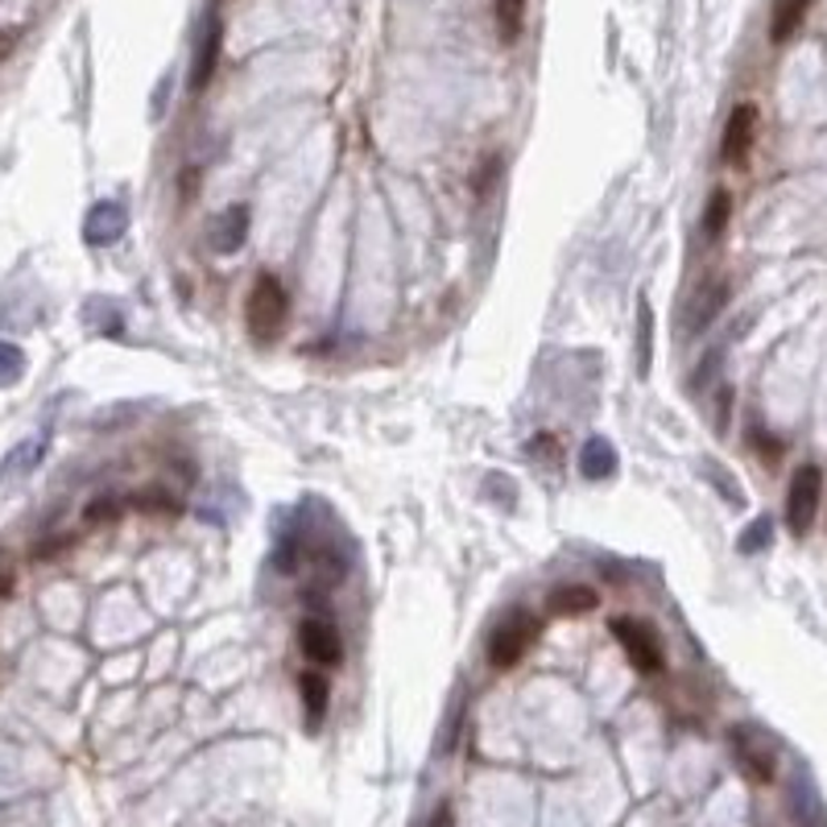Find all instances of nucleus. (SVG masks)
Here are the masks:
<instances>
[{
	"label": "nucleus",
	"mask_w": 827,
	"mask_h": 827,
	"mask_svg": "<svg viewBox=\"0 0 827 827\" xmlns=\"http://www.w3.org/2000/svg\"><path fill=\"white\" fill-rule=\"evenodd\" d=\"M600 600H595L592 588H583V583H571V588H554L551 592V609L559 612V617H580V612H592Z\"/></svg>",
	"instance_id": "4468645a"
},
{
	"label": "nucleus",
	"mask_w": 827,
	"mask_h": 827,
	"mask_svg": "<svg viewBox=\"0 0 827 827\" xmlns=\"http://www.w3.org/2000/svg\"><path fill=\"white\" fill-rule=\"evenodd\" d=\"M766 534H769V522H757L754 530L745 534V542H740V547H745V551H757V547L766 542Z\"/></svg>",
	"instance_id": "4be33fe9"
},
{
	"label": "nucleus",
	"mask_w": 827,
	"mask_h": 827,
	"mask_svg": "<svg viewBox=\"0 0 827 827\" xmlns=\"http://www.w3.org/2000/svg\"><path fill=\"white\" fill-rule=\"evenodd\" d=\"M819 501H824V472L815 464H803L790 476V493H786V525H790V534L803 538L811 530Z\"/></svg>",
	"instance_id": "f03ea898"
},
{
	"label": "nucleus",
	"mask_w": 827,
	"mask_h": 827,
	"mask_svg": "<svg viewBox=\"0 0 827 827\" xmlns=\"http://www.w3.org/2000/svg\"><path fill=\"white\" fill-rule=\"evenodd\" d=\"M580 467H583V476H592V480L612 476V472H617V451H612L609 439H588Z\"/></svg>",
	"instance_id": "2eb2a0df"
},
{
	"label": "nucleus",
	"mask_w": 827,
	"mask_h": 827,
	"mask_svg": "<svg viewBox=\"0 0 827 827\" xmlns=\"http://www.w3.org/2000/svg\"><path fill=\"white\" fill-rule=\"evenodd\" d=\"M13 592V571H0V595Z\"/></svg>",
	"instance_id": "b1692460"
},
{
	"label": "nucleus",
	"mask_w": 827,
	"mask_h": 827,
	"mask_svg": "<svg viewBox=\"0 0 827 827\" xmlns=\"http://www.w3.org/2000/svg\"><path fill=\"white\" fill-rule=\"evenodd\" d=\"M216 59H219V21L211 17L204 26V38L195 46V62H190V91H204L216 75Z\"/></svg>",
	"instance_id": "1a4fd4ad"
},
{
	"label": "nucleus",
	"mask_w": 827,
	"mask_h": 827,
	"mask_svg": "<svg viewBox=\"0 0 827 827\" xmlns=\"http://www.w3.org/2000/svg\"><path fill=\"white\" fill-rule=\"evenodd\" d=\"M286 286L277 282L274 274H262L257 282H253V291H248V303H245V323H248V335L257 339V344H269L277 332H282V323H286Z\"/></svg>",
	"instance_id": "f257e3e1"
},
{
	"label": "nucleus",
	"mask_w": 827,
	"mask_h": 827,
	"mask_svg": "<svg viewBox=\"0 0 827 827\" xmlns=\"http://www.w3.org/2000/svg\"><path fill=\"white\" fill-rule=\"evenodd\" d=\"M431 827H455V811H451L447 803H443V807H435V815H431Z\"/></svg>",
	"instance_id": "5701e85b"
},
{
	"label": "nucleus",
	"mask_w": 827,
	"mask_h": 827,
	"mask_svg": "<svg viewBox=\"0 0 827 827\" xmlns=\"http://www.w3.org/2000/svg\"><path fill=\"white\" fill-rule=\"evenodd\" d=\"M496 170H501V158H489V161H484V170H480V178H476V195H484V190L493 187V183H496Z\"/></svg>",
	"instance_id": "412c9836"
},
{
	"label": "nucleus",
	"mask_w": 827,
	"mask_h": 827,
	"mask_svg": "<svg viewBox=\"0 0 827 827\" xmlns=\"http://www.w3.org/2000/svg\"><path fill=\"white\" fill-rule=\"evenodd\" d=\"M530 455H534V460H551V464H559V443H554V435H534Z\"/></svg>",
	"instance_id": "6ab92c4d"
},
{
	"label": "nucleus",
	"mask_w": 827,
	"mask_h": 827,
	"mask_svg": "<svg viewBox=\"0 0 827 827\" xmlns=\"http://www.w3.org/2000/svg\"><path fill=\"white\" fill-rule=\"evenodd\" d=\"M754 137H757V108L754 104H737L732 117H728V125H725L720 158H725L728 166H740V161L749 158V149H754Z\"/></svg>",
	"instance_id": "0eeeda50"
},
{
	"label": "nucleus",
	"mask_w": 827,
	"mask_h": 827,
	"mask_svg": "<svg viewBox=\"0 0 827 827\" xmlns=\"http://www.w3.org/2000/svg\"><path fill=\"white\" fill-rule=\"evenodd\" d=\"M728 740H732V754H737L740 769H745L757 786L774 782V774H778V754H774V745H769L766 732L740 725L728 732Z\"/></svg>",
	"instance_id": "39448f33"
},
{
	"label": "nucleus",
	"mask_w": 827,
	"mask_h": 827,
	"mask_svg": "<svg viewBox=\"0 0 827 827\" xmlns=\"http://www.w3.org/2000/svg\"><path fill=\"white\" fill-rule=\"evenodd\" d=\"M534 638H538V621L530 612L505 617V621L493 629V638H489V662H493V670L518 667L525 658V650L534 646Z\"/></svg>",
	"instance_id": "7ed1b4c3"
},
{
	"label": "nucleus",
	"mask_w": 827,
	"mask_h": 827,
	"mask_svg": "<svg viewBox=\"0 0 827 827\" xmlns=\"http://www.w3.org/2000/svg\"><path fill=\"white\" fill-rule=\"evenodd\" d=\"M728 216H732V199H728V190H716L708 199V211H703V236L716 240V236L725 233Z\"/></svg>",
	"instance_id": "f3484780"
},
{
	"label": "nucleus",
	"mask_w": 827,
	"mask_h": 827,
	"mask_svg": "<svg viewBox=\"0 0 827 827\" xmlns=\"http://www.w3.org/2000/svg\"><path fill=\"white\" fill-rule=\"evenodd\" d=\"M612 633H617V641H621L624 653H629V662H633L641 675H658V670L667 667L662 641H658V633H653L646 621H638V617H617V621H612Z\"/></svg>",
	"instance_id": "20e7f679"
},
{
	"label": "nucleus",
	"mask_w": 827,
	"mask_h": 827,
	"mask_svg": "<svg viewBox=\"0 0 827 827\" xmlns=\"http://www.w3.org/2000/svg\"><path fill=\"white\" fill-rule=\"evenodd\" d=\"M725 303H728V277H711V282H703L699 294L691 298V306H687V335L708 332L711 319L720 315V306Z\"/></svg>",
	"instance_id": "6e6552de"
},
{
	"label": "nucleus",
	"mask_w": 827,
	"mask_h": 827,
	"mask_svg": "<svg viewBox=\"0 0 827 827\" xmlns=\"http://www.w3.org/2000/svg\"><path fill=\"white\" fill-rule=\"evenodd\" d=\"M298 650H303L306 662L315 667H339L344 662V646H339V633L332 624L319 621V617H306L298 624Z\"/></svg>",
	"instance_id": "423d86ee"
},
{
	"label": "nucleus",
	"mask_w": 827,
	"mask_h": 827,
	"mask_svg": "<svg viewBox=\"0 0 827 827\" xmlns=\"http://www.w3.org/2000/svg\"><path fill=\"white\" fill-rule=\"evenodd\" d=\"M522 26H525V0H496V33H501V42L505 46L518 42Z\"/></svg>",
	"instance_id": "dca6fc26"
},
{
	"label": "nucleus",
	"mask_w": 827,
	"mask_h": 827,
	"mask_svg": "<svg viewBox=\"0 0 827 827\" xmlns=\"http://www.w3.org/2000/svg\"><path fill=\"white\" fill-rule=\"evenodd\" d=\"M298 691H303V716L311 728L323 725V716H327V703H332V682L323 679L319 670H303V679H298Z\"/></svg>",
	"instance_id": "9d476101"
},
{
	"label": "nucleus",
	"mask_w": 827,
	"mask_h": 827,
	"mask_svg": "<svg viewBox=\"0 0 827 827\" xmlns=\"http://www.w3.org/2000/svg\"><path fill=\"white\" fill-rule=\"evenodd\" d=\"M245 233H248V207L233 204L216 224V248L219 253H236V248L245 245Z\"/></svg>",
	"instance_id": "ddd939ff"
},
{
	"label": "nucleus",
	"mask_w": 827,
	"mask_h": 827,
	"mask_svg": "<svg viewBox=\"0 0 827 827\" xmlns=\"http://www.w3.org/2000/svg\"><path fill=\"white\" fill-rule=\"evenodd\" d=\"M117 513H120V509H117V501H112V496H100V501H91V509H88V522H112Z\"/></svg>",
	"instance_id": "aec40b11"
},
{
	"label": "nucleus",
	"mask_w": 827,
	"mask_h": 827,
	"mask_svg": "<svg viewBox=\"0 0 827 827\" xmlns=\"http://www.w3.org/2000/svg\"><path fill=\"white\" fill-rule=\"evenodd\" d=\"M21 373H26V352L9 339H0V385H17Z\"/></svg>",
	"instance_id": "a211bd4d"
},
{
	"label": "nucleus",
	"mask_w": 827,
	"mask_h": 827,
	"mask_svg": "<svg viewBox=\"0 0 827 827\" xmlns=\"http://www.w3.org/2000/svg\"><path fill=\"white\" fill-rule=\"evenodd\" d=\"M807 13H811V0H782V4L774 9V21H769V38L778 46L790 42L798 33V26L807 21Z\"/></svg>",
	"instance_id": "f8f14e48"
},
{
	"label": "nucleus",
	"mask_w": 827,
	"mask_h": 827,
	"mask_svg": "<svg viewBox=\"0 0 827 827\" xmlns=\"http://www.w3.org/2000/svg\"><path fill=\"white\" fill-rule=\"evenodd\" d=\"M125 224H129L125 207H120V204H100L88 216V228H83V233H88L91 245H112V240H120V236H125Z\"/></svg>",
	"instance_id": "9b49d317"
}]
</instances>
